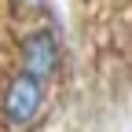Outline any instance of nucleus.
Instances as JSON below:
<instances>
[{
	"label": "nucleus",
	"mask_w": 132,
	"mask_h": 132,
	"mask_svg": "<svg viewBox=\"0 0 132 132\" xmlns=\"http://www.w3.org/2000/svg\"><path fill=\"white\" fill-rule=\"evenodd\" d=\"M22 70L40 77V81L55 77V70H59V40H55V33L37 29L33 37H26V44H22Z\"/></svg>",
	"instance_id": "2"
},
{
	"label": "nucleus",
	"mask_w": 132,
	"mask_h": 132,
	"mask_svg": "<svg viewBox=\"0 0 132 132\" xmlns=\"http://www.w3.org/2000/svg\"><path fill=\"white\" fill-rule=\"evenodd\" d=\"M44 85L48 81L33 77L26 70H19V77L7 85V95H4V118L11 128H26L37 121V114L44 110Z\"/></svg>",
	"instance_id": "1"
}]
</instances>
